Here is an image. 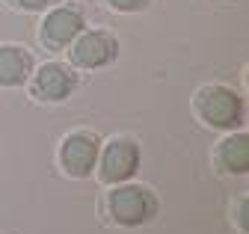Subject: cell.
I'll return each instance as SVG.
<instances>
[{
    "label": "cell",
    "mask_w": 249,
    "mask_h": 234,
    "mask_svg": "<svg viewBox=\"0 0 249 234\" xmlns=\"http://www.w3.org/2000/svg\"><path fill=\"white\" fill-rule=\"evenodd\" d=\"M71 63L83 71H95L110 63H116L119 56V39L107 30H83L71 45H69Z\"/></svg>",
    "instance_id": "4"
},
{
    "label": "cell",
    "mask_w": 249,
    "mask_h": 234,
    "mask_svg": "<svg viewBox=\"0 0 249 234\" xmlns=\"http://www.w3.org/2000/svg\"><path fill=\"white\" fill-rule=\"evenodd\" d=\"M83 27H86L83 12H80L77 6L66 3V6H56V9H51V12L45 15L42 30H39V39H42V45H48L51 50H62V48H69V45L83 33Z\"/></svg>",
    "instance_id": "6"
},
{
    "label": "cell",
    "mask_w": 249,
    "mask_h": 234,
    "mask_svg": "<svg viewBox=\"0 0 249 234\" xmlns=\"http://www.w3.org/2000/svg\"><path fill=\"white\" fill-rule=\"evenodd\" d=\"M53 0H12V6L24 9V12H45Z\"/></svg>",
    "instance_id": "11"
},
{
    "label": "cell",
    "mask_w": 249,
    "mask_h": 234,
    "mask_svg": "<svg viewBox=\"0 0 249 234\" xmlns=\"http://www.w3.org/2000/svg\"><path fill=\"white\" fill-rule=\"evenodd\" d=\"M101 154V139L92 131H74L59 145V166L71 178H89Z\"/></svg>",
    "instance_id": "5"
},
{
    "label": "cell",
    "mask_w": 249,
    "mask_h": 234,
    "mask_svg": "<svg viewBox=\"0 0 249 234\" xmlns=\"http://www.w3.org/2000/svg\"><path fill=\"white\" fill-rule=\"evenodd\" d=\"M107 211L116 225L122 228H140L158 214V199L142 184H116V190L107 199Z\"/></svg>",
    "instance_id": "2"
},
{
    "label": "cell",
    "mask_w": 249,
    "mask_h": 234,
    "mask_svg": "<svg viewBox=\"0 0 249 234\" xmlns=\"http://www.w3.org/2000/svg\"><path fill=\"white\" fill-rule=\"evenodd\" d=\"M95 166H98V178L110 187L131 181L140 169V145L128 136H116L107 145H101V154H98Z\"/></svg>",
    "instance_id": "3"
},
{
    "label": "cell",
    "mask_w": 249,
    "mask_h": 234,
    "mask_svg": "<svg viewBox=\"0 0 249 234\" xmlns=\"http://www.w3.org/2000/svg\"><path fill=\"white\" fill-rule=\"evenodd\" d=\"M193 110L196 116L216 128V131H237L246 119V104L243 98L229 89V86H220V83H211V86H202L193 98Z\"/></svg>",
    "instance_id": "1"
},
{
    "label": "cell",
    "mask_w": 249,
    "mask_h": 234,
    "mask_svg": "<svg viewBox=\"0 0 249 234\" xmlns=\"http://www.w3.org/2000/svg\"><path fill=\"white\" fill-rule=\"evenodd\" d=\"M234 219H237L240 231L246 234V231H249V222H246V199H240V201H237V217H234Z\"/></svg>",
    "instance_id": "12"
},
{
    "label": "cell",
    "mask_w": 249,
    "mask_h": 234,
    "mask_svg": "<svg viewBox=\"0 0 249 234\" xmlns=\"http://www.w3.org/2000/svg\"><path fill=\"white\" fill-rule=\"evenodd\" d=\"M33 74V56L18 45H0V86L15 89L24 86Z\"/></svg>",
    "instance_id": "9"
},
{
    "label": "cell",
    "mask_w": 249,
    "mask_h": 234,
    "mask_svg": "<svg viewBox=\"0 0 249 234\" xmlns=\"http://www.w3.org/2000/svg\"><path fill=\"white\" fill-rule=\"evenodd\" d=\"M151 3V0H107V6L110 9H116V12H142L145 6Z\"/></svg>",
    "instance_id": "10"
},
{
    "label": "cell",
    "mask_w": 249,
    "mask_h": 234,
    "mask_svg": "<svg viewBox=\"0 0 249 234\" xmlns=\"http://www.w3.org/2000/svg\"><path fill=\"white\" fill-rule=\"evenodd\" d=\"M213 163L223 175H246L249 172V134L231 131L229 136H223L213 151Z\"/></svg>",
    "instance_id": "8"
},
{
    "label": "cell",
    "mask_w": 249,
    "mask_h": 234,
    "mask_svg": "<svg viewBox=\"0 0 249 234\" xmlns=\"http://www.w3.org/2000/svg\"><path fill=\"white\" fill-rule=\"evenodd\" d=\"M30 77H33L30 92H33L36 101H45V104H59L71 98V92L77 89V74L66 63H45Z\"/></svg>",
    "instance_id": "7"
}]
</instances>
